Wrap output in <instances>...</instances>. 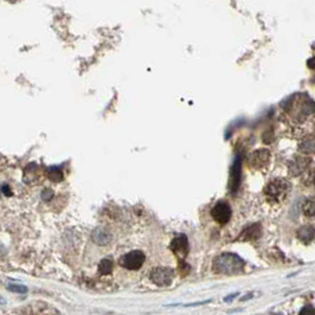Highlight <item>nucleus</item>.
<instances>
[{
    "instance_id": "2",
    "label": "nucleus",
    "mask_w": 315,
    "mask_h": 315,
    "mask_svg": "<svg viewBox=\"0 0 315 315\" xmlns=\"http://www.w3.org/2000/svg\"><path fill=\"white\" fill-rule=\"evenodd\" d=\"M290 191V184L286 179L279 178V179L271 180L265 187L264 193L267 198L272 203H281Z\"/></svg>"
},
{
    "instance_id": "13",
    "label": "nucleus",
    "mask_w": 315,
    "mask_h": 315,
    "mask_svg": "<svg viewBox=\"0 0 315 315\" xmlns=\"http://www.w3.org/2000/svg\"><path fill=\"white\" fill-rule=\"evenodd\" d=\"M303 213L308 218H315V197L307 199L303 204Z\"/></svg>"
},
{
    "instance_id": "11",
    "label": "nucleus",
    "mask_w": 315,
    "mask_h": 315,
    "mask_svg": "<svg viewBox=\"0 0 315 315\" xmlns=\"http://www.w3.org/2000/svg\"><path fill=\"white\" fill-rule=\"evenodd\" d=\"M296 236H297V239L301 241V242L310 243L315 237V227L311 226V225L301 226L300 229L297 230Z\"/></svg>"
},
{
    "instance_id": "1",
    "label": "nucleus",
    "mask_w": 315,
    "mask_h": 315,
    "mask_svg": "<svg viewBox=\"0 0 315 315\" xmlns=\"http://www.w3.org/2000/svg\"><path fill=\"white\" fill-rule=\"evenodd\" d=\"M244 261L237 255L225 253L219 255L218 257L213 261V269L216 272L226 275H234L240 274L244 269Z\"/></svg>"
},
{
    "instance_id": "9",
    "label": "nucleus",
    "mask_w": 315,
    "mask_h": 315,
    "mask_svg": "<svg viewBox=\"0 0 315 315\" xmlns=\"http://www.w3.org/2000/svg\"><path fill=\"white\" fill-rule=\"evenodd\" d=\"M309 164L310 159L306 155L295 156L292 162L289 163V173L292 174V176H300V174H302L304 171H306Z\"/></svg>"
},
{
    "instance_id": "18",
    "label": "nucleus",
    "mask_w": 315,
    "mask_h": 315,
    "mask_svg": "<svg viewBox=\"0 0 315 315\" xmlns=\"http://www.w3.org/2000/svg\"><path fill=\"white\" fill-rule=\"evenodd\" d=\"M9 289L11 292H18V293H26V288L25 287H20V286H10Z\"/></svg>"
},
{
    "instance_id": "10",
    "label": "nucleus",
    "mask_w": 315,
    "mask_h": 315,
    "mask_svg": "<svg viewBox=\"0 0 315 315\" xmlns=\"http://www.w3.org/2000/svg\"><path fill=\"white\" fill-rule=\"evenodd\" d=\"M93 242H95L99 246H106L110 242L111 234L109 231H107L104 227H97L93 232Z\"/></svg>"
},
{
    "instance_id": "20",
    "label": "nucleus",
    "mask_w": 315,
    "mask_h": 315,
    "mask_svg": "<svg viewBox=\"0 0 315 315\" xmlns=\"http://www.w3.org/2000/svg\"><path fill=\"white\" fill-rule=\"evenodd\" d=\"M308 313H311V314H314V313H315V310H314V309H311V310H309V309H308V307H307V308H303V309L300 311V314H308Z\"/></svg>"
},
{
    "instance_id": "4",
    "label": "nucleus",
    "mask_w": 315,
    "mask_h": 315,
    "mask_svg": "<svg viewBox=\"0 0 315 315\" xmlns=\"http://www.w3.org/2000/svg\"><path fill=\"white\" fill-rule=\"evenodd\" d=\"M149 279L158 287H169L174 279V271L169 267H156L150 271Z\"/></svg>"
},
{
    "instance_id": "14",
    "label": "nucleus",
    "mask_w": 315,
    "mask_h": 315,
    "mask_svg": "<svg viewBox=\"0 0 315 315\" xmlns=\"http://www.w3.org/2000/svg\"><path fill=\"white\" fill-rule=\"evenodd\" d=\"M260 233H261L260 225H253V226L248 227L247 230H244L243 236H244V240H256L260 237Z\"/></svg>"
},
{
    "instance_id": "15",
    "label": "nucleus",
    "mask_w": 315,
    "mask_h": 315,
    "mask_svg": "<svg viewBox=\"0 0 315 315\" xmlns=\"http://www.w3.org/2000/svg\"><path fill=\"white\" fill-rule=\"evenodd\" d=\"M113 267H114L113 261L109 260V258H104V260L101 261L100 264H99L100 274L109 275L110 272L113 271Z\"/></svg>"
},
{
    "instance_id": "7",
    "label": "nucleus",
    "mask_w": 315,
    "mask_h": 315,
    "mask_svg": "<svg viewBox=\"0 0 315 315\" xmlns=\"http://www.w3.org/2000/svg\"><path fill=\"white\" fill-rule=\"evenodd\" d=\"M241 174H242V160L239 155L234 159V163L230 171V178H229V190L232 194H234L239 190L240 183H241Z\"/></svg>"
},
{
    "instance_id": "5",
    "label": "nucleus",
    "mask_w": 315,
    "mask_h": 315,
    "mask_svg": "<svg viewBox=\"0 0 315 315\" xmlns=\"http://www.w3.org/2000/svg\"><path fill=\"white\" fill-rule=\"evenodd\" d=\"M231 208L229 205V203L220 201L217 203V204L213 206L211 210V216L212 218L216 220L217 223L219 224H226L229 222L231 218Z\"/></svg>"
},
{
    "instance_id": "19",
    "label": "nucleus",
    "mask_w": 315,
    "mask_h": 315,
    "mask_svg": "<svg viewBox=\"0 0 315 315\" xmlns=\"http://www.w3.org/2000/svg\"><path fill=\"white\" fill-rule=\"evenodd\" d=\"M3 192H4L6 195H11V190H10L8 185H4V186H3Z\"/></svg>"
},
{
    "instance_id": "6",
    "label": "nucleus",
    "mask_w": 315,
    "mask_h": 315,
    "mask_svg": "<svg viewBox=\"0 0 315 315\" xmlns=\"http://www.w3.org/2000/svg\"><path fill=\"white\" fill-rule=\"evenodd\" d=\"M171 250L178 257V260L184 262L188 254V241L185 234H180L171 242Z\"/></svg>"
},
{
    "instance_id": "16",
    "label": "nucleus",
    "mask_w": 315,
    "mask_h": 315,
    "mask_svg": "<svg viewBox=\"0 0 315 315\" xmlns=\"http://www.w3.org/2000/svg\"><path fill=\"white\" fill-rule=\"evenodd\" d=\"M48 178L52 181H61L63 179V173L58 167H50L48 170Z\"/></svg>"
},
{
    "instance_id": "3",
    "label": "nucleus",
    "mask_w": 315,
    "mask_h": 315,
    "mask_svg": "<svg viewBox=\"0 0 315 315\" xmlns=\"http://www.w3.org/2000/svg\"><path fill=\"white\" fill-rule=\"evenodd\" d=\"M146 256L141 250H133L129 253L125 254L124 256L120 257L119 263L122 268L127 269V270H139L145 263Z\"/></svg>"
},
{
    "instance_id": "8",
    "label": "nucleus",
    "mask_w": 315,
    "mask_h": 315,
    "mask_svg": "<svg viewBox=\"0 0 315 315\" xmlns=\"http://www.w3.org/2000/svg\"><path fill=\"white\" fill-rule=\"evenodd\" d=\"M269 159H270V152L268 149H258L250 154L249 164L253 169L260 170L268 165Z\"/></svg>"
},
{
    "instance_id": "21",
    "label": "nucleus",
    "mask_w": 315,
    "mask_h": 315,
    "mask_svg": "<svg viewBox=\"0 0 315 315\" xmlns=\"http://www.w3.org/2000/svg\"><path fill=\"white\" fill-rule=\"evenodd\" d=\"M11 2H15V0H11Z\"/></svg>"
},
{
    "instance_id": "17",
    "label": "nucleus",
    "mask_w": 315,
    "mask_h": 315,
    "mask_svg": "<svg viewBox=\"0 0 315 315\" xmlns=\"http://www.w3.org/2000/svg\"><path fill=\"white\" fill-rule=\"evenodd\" d=\"M303 181L306 183V185H315V167L310 172L306 174V178H304Z\"/></svg>"
},
{
    "instance_id": "12",
    "label": "nucleus",
    "mask_w": 315,
    "mask_h": 315,
    "mask_svg": "<svg viewBox=\"0 0 315 315\" xmlns=\"http://www.w3.org/2000/svg\"><path fill=\"white\" fill-rule=\"evenodd\" d=\"M300 150L303 154H313L315 153V139L311 136L303 139L300 143Z\"/></svg>"
}]
</instances>
